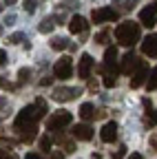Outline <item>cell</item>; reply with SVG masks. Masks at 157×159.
I'll return each instance as SVG.
<instances>
[{
	"instance_id": "16",
	"label": "cell",
	"mask_w": 157,
	"mask_h": 159,
	"mask_svg": "<svg viewBox=\"0 0 157 159\" xmlns=\"http://www.w3.org/2000/svg\"><path fill=\"white\" fill-rule=\"evenodd\" d=\"M49 44H51V49H55V51H62V49L71 47L67 38H51V42H49Z\"/></svg>"
},
{
	"instance_id": "1",
	"label": "cell",
	"mask_w": 157,
	"mask_h": 159,
	"mask_svg": "<svg viewBox=\"0 0 157 159\" xmlns=\"http://www.w3.org/2000/svg\"><path fill=\"white\" fill-rule=\"evenodd\" d=\"M40 111H38V106H25L20 113H18L16 117V128L20 130L22 139L25 142H31V139L35 137V124L38 119H40Z\"/></svg>"
},
{
	"instance_id": "10",
	"label": "cell",
	"mask_w": 157,
	"mask_h": 159,
	"mask_svg": "<svg viewBox=\"0 0 157 159\" xmlns=\"http://www.w3.org/2000/svg\"><path fill=\"white\" fill-rule=\"evenodd\" d=\"M142 53L148 57H157V33H150L142 42Z\"/></svg>"
},
{
	"instance_id": "7",
	"label": "cell",
	"mask_w": 157,
	"mask_h": 159,
	"mask_svg": "<svg viewBox=\"0 0 157 159\" xmlns=\"http://www.w3.org/2000/svg\"><path fill=\"white\" fill-rule=\"evenodd\" d=\"M140 22L144 27H148V29L157 25V5H148V7H144L140 11Z\"/></svg>"
},
{
	"instance_id": "19",
	"label": "cell",
	"mask_w": 157,
	"mask_h": 159,
	"mask_svg": "<svg viewBox=\"0 0 157 159\" xmlns=\"http://www.w3.org/2000/svg\"><path fill=\"white\" fill-rule=\"evenodd\" d=\"M9 44H20V42H27V35L22 33V31H18V33H13V35H9V40H7Z\"/></svg>"
},
{
	"instance_id": "9",
	"label": "cell",
	"mask_w": 157,
	"mask_h": 159,
	"mask_svg": "<svg viewBox=\"0 0 157 159\" xmlns=\"http://www.w3.org/2000/svg\"><path fill=\"white\" fill-rule=\"evenodd\" d=\"M91 69H93V57L89 53H84L80 57V64H77V75H80V80H86L91 75Z\"/></svg>"
},
{
	"instance_id": "15",
	"label": "cell",
	"mask_w": 157,
	"mask_h": 159,
	"mask_svg": "<svg viewBox=\"0 0 157 159\" xmlns=\"http://www.w3.org/2000/svg\"><path fill=\"white\" fill-rule=\"evenodd\" d=\"M80 117H82V119H86V122L95 117V108H93V104H91V102H84V104L80 106Z\"/></svg>"
},
{
	"instance_id": "11",
	"label": "cell",
	"mask_w": 157,
	"mask_h": 159,
	"mask_svg": "<svg viewBox=\"0 0 157 159\" xmlns=\"http://www.w3.org/2000/svg\"><path fill=\"white\" fill-rule=\"evenodd\" d=\"M100 137H102V142L113 144V142H115V137H117V124H115V122H106V124L102 126Z\"/></svg>"
},
{
	"instance_id": "28",
	"label": "cell",
	"mask_w": 157,
	"mask_h": 159,
	"mask_svg": "<svg viewBox=\"0 0 157 159\" xmlns=\"http://www.w3.org/2000/svg\"><path fill=\"white\" fill-rule=\"evenodd\" d=\"M124 155H126V146H120V148H117V152L113 155V159H122Z\"/></svg>"
},
{
	"instance_id": "13",
	"label": "cell",
	"mask_w": 157,
	"mask_h": 159,
	"mask_svg": "<svg viewBox=\"0 0 157 159\" xmlns=\"http://www.w3.org/2000/svg\"><path fill=\"white\" fill-rule=\"evenodd\" d=\"M137 64H140V60L133 55V51H128V53H124V57H122L120 71H122V73H131L133 69H137Z\"/></svg>"
},
{
	"instance_id": "39",
	"label": "cell",
	"mask_w": 157,
	"mask_h": 159,
	"mask_svg": "<svg viewBox=\"0 0 157 159\" xmlns=\"http://www.w3.org/2000/svg\"><path fill=\"white\" fill-rule=\"evenodd\" d=\"M0 11H2V7H0Z\"/></svg>"
},
{
	"instance_id": "6",
	"label": "cell",
	"mask_w": 157,
	"mask_h": 159,
	"mask_svg": "<svg viewBox=\"0 0 157 159\" xmlns=\"http://www.w3.org/2000/svg\"><path fill=\"white\" fill-rule=\"evenodd\" d=\"M148 75H150V73H148V64L144 62V60H140V64H137L135 73L131 75V77H133V80H131V86H133V89H140L144 82H148Z\"/></svg>"
},
{
	"instance_id": "27",
	"label": "cell",
	"mask_w": 157,
	"mask_h": 159,
	"mask_svg": "<svg viewBox=\"0 0 157 159\" xmlns=\"http://www.w3.org/2000/svg\"><path fill=\"white\" fill-rule=\"evenodd\" d=\"M9 62V55H7V51H2V49H0V66H5Z\"/></svg>"
},
{
	"instance_id": "31",
	"label": "cell",
	"mask_w": 157,
	"mask_h": 159,
	"mask_svg": "<svg viewBox=\"0 0 157 159\" xmlns=\"http://www.w3.org/2000/svg\"><path fill=\"white\" fill-rule=\"evenodd\" d=\"M40 84H42V86H51V84H53V77H42Z\"/></svg>"
},
{
	"instance_id": "4",
	"label": "cell",
	"mask_w": 157,
	"mask_h": 159,
	"mask_svg": "<svg viewBox=\"0 0 157 159\" xmlns=\"http://www.w3.org/2000/svg\"><path fill=\"white\" fill-rule=\"evenodd\" d=\"M91 20H93L95 25L113 22V20H117V11H115V9H111V7H97V9H93Z\"/></svg>"
},
{
	"instance_id": "5",
	"label": "cell",
	"mask_w": 157,
	"mask_h": 159,
	"mask_svg": "<svg viewBox=\"0 0 157 159\" xmlns=\"http://www.w3.org/2000/svg\"><path fill=\"white\" fill-rule=\"evenodd\" d=\"M73 122V117H71V113L69 111H58L49 122H47V128L49 130H58V128H64V126H69Z\"/></svg>"
},
{
	"instance_id": "23",
	"label": "cell",
	"mask_w": 157,
	"mask_h": 159,
	"mask_svg": "<svg viewBox=\"0 0 157 159\" xmlns=\"http://www.w3.org/2000/svg\"><path fill=\"white\" fill-rule=\"evenodd\" d=\"M40 148H42V152H49L51 150V139L49 137H42L40 139Z\"/></svg>"
},
{
	"instance_id": "38",
	"label": "cell",
	"mask_w": 157,
	"mask_h": 159,
	"mask_svg": "<svg viewBox=\"0 0 157 159\" xmlns=\"http://www.w3.org/2000/svg\"><path fill=\"white\" fill-rule=\"evenodd\" d=\"M0 35H2V25H0Z\"/></svg>"
},
{
	"instance_id": "17",
	"label": "cell",
	"mask_w": 157,
	"mask_h": 159,
	"mask_svg": "<svg viewBox=\"0 0 157 159\" xmlns=\"http://www.w3.org/2000/svg\"><path fill=\"white\" fill-rule=\"evenodd\" d=\"M53 22H55L53 18H44L42 22L38 25V31H40V33H51V31H53V27H55Z\"/></svg>"
},
{
	"instance_id": "25",
	"label": "cell",
	"mask_w": 157,
	"mask_h": 159,
	"mask_svg": "<svg viewBox=\"0 0 157 159\" xmlns=\"http://www.w3.org/2000/svg\"><path fill=\"white\" fill-rule=\"evenodd\" d=\"M0 89H7V91H13L16 86L9 82V80H5V77H0Z\"/></svg>"
},
{
	"instance_id": "21",
	"label": "cell",
	"mask_w": 157,
	"mask_h": 159,
	"mask_svg": "<svg viewBox=\"0 0 157 159\" xmlns=\"http://www.w3.org/2000/svg\"><path fill=\"white\" fill-rule=\"evenodd\" d=\"M144 122H146V126H148V128H153V126L157 124V111L146 113V119H144Z\"/></svg>"
},
{
	"instance_id": "37",
	"label": "cell",
	"mask_w": 157,
	"mask_h": 159,
	"mask_svg": "<svg viewBox=\"0 0 157 159\" xmlns=\"http://www.w3.org/2000/svg\"><path fill=\"white\" fill-rule=\"evenodd\" d=\"M5 2H7V5H13V2H16V0H5Z\"/></svg>"
},
{
	"instance_id": "20",
	"label": "cell",
	"mask_w": 157,
	"mask_h": 159,
	"mask_svg": "<svg viewBox=\"0 0 157 159\" xmlns=\"http://www.w3.org/2000/svg\"><path fill=\"white\" fill-rule=\"evenodd\" d=\"M29 77H31V69H20V71H18V82H20V84H27Z\"/></svg>"
},
{
	"instance_id": "2",
	"label": "cell",
	"mask_w": 157,
	"mask_h": 159,
	"mask_svg": "<svg viewBox=\"0 0 157 159\" xmlns=\"http://www.w3.org/2000/svg\"><path fill=\"white\" fill-rule=\"evenodd\" d=\"M140 35H142L140 25L133 22V20H126V22L117 25V29H115V40L122 47H133L135 42H140Z\"/></svg>"
},
{
	"instance_id": "30",
	"label": "cell",
	"mask_w": 157,
	"mask_h": 159,
	"mask_svg": "<svg viewBox=\"0 0 157 159\" xmlns=\"http://www.w3.org/2000/svg\"><path fill=\"white\" fill-rule=\"evenodd\" d=\"M13 22H16V16H13V13H9V16L5 18V25H13Z\"/></svg>"
},
{
	"instance_id": "14",
	"label": "cell",
	"mask_w": 157,
	"mask_h": 159,
	"mask_svg": "<svg viewBox=\"0 0 157 159\" xmlns=\"http://www.w3.org/2000/svg\"><path fill=\"white\" fill-rule=\"evenodd\" d=\"M86 29H89L86 18H82V16H73L71 18V22H69V31L71 33H84Z\"/></svg>"
},
{
	"instance_id": "33",
	"label": "cell",
	"mask_w": 157,
	"mask_h": 159,
	"mask_svg": "<svg viewBox=\"0 0 157 159\" xmlns=\"http://www.w3.org/2000/svg\"><path fill=\"white\" fill-rule=\"evenodd\" d=\"M25 159H40V157H38V155H35V152H29V155H27V157H25Z\"/></svg>"
},
{
	"instance_id": "35",
	"label": "cell",
	"mask_w": 157,
	"mask_h": 159,
	"mask_svg": "<svg viewBox=\"0 0 157 159\" xmlns=\"http://www.w3.org/2000/svg\"><path fill=\"white\" fill-rule=\"evenodd\" d=\"M128 159H142V155H140V152H133V155H131Z\"/></svg>"
},
{
	"instance_id": "22",
	"label": "cell",
	"mask_w": 157,
	"mask_h": 159,
	"mask_svg": "<svg viewBox=\"0 0 157 159\" xmlns=\"http://www.w3.org/2000/svg\"><path fill=\"white\" fill-rule=\"evenodd\" d=\"M35 106H38V111H40V115H47V102H44L42 97L35 99Z\"/></svg>"
},
{
	"instance_id": "29",
	"label": "cell",
	"mask_w": 157,
	"mask_h": 159,
	"mask_svg": "<svg viewBox=\"0 0 157 159\" xmlns=\"http://www.w3.org/2000/svg\"><path fill=\"white\" fill-rule=\"evenodd\" d=\"M0 159H16L13 155H9L7 150H2V148H0Z\"/></svg>"
},
{
	"instance_id": "34",
	"label": "cell",
	"mask_w": 157,
	"mask_h": 159,
	"mask_svg": "<svg viewBox=\"0 0 157 159\" xmlns=\"http://www.w3.org/2000/svg\"><path fill=\"white\" fill-rule=\"evenodd\" d=\"M51 159H62V152H53V155H51Z\"/></svg>"
},
{
	"instance_id": "32",
	"label": "cell",
	"mask_w": 157,
	"mask_h": 159,
	"mask_svg": "<svg viewBox=\"0 0 157 159\" xmlns=\"http://www.w3.org/2000/svg\"><path fill=\"white\" fill-rule=\"evenodd\" d=\"M135 2H137V0H126V2H124L126 7H124V9H133V5H135Z\"/></svg>"
},
{
	"instance_id": "24",
	"label": "cell",
	"mask_w": 157,
	"mask_h": 159,
	"mask_svg": "<svg viewBox=\"0 0 157 159\" xmlns=\"http://www.w3.org/2000/svg\"><path fill=\"white\" fill-rule=\"evenodd\" d=\"M35 7H38L35 0H27V2H25V11H27V13H33V11H35Z\"/></svg>"
},
{
	"instance_id": "3",
	"label": "cell",
	"mask_w": 157,
	"mask_h": 159,
	"mask_svg": "<svg viewBox=\"0 0 157 159\" xmlns=\"http://www.w3.org/2000/svg\"><path fill=\"white\" fill-rule=\"evenodd\" d=\"M53 75L60 77V80H69L73 75V60L71 57H60L53 64Z\"/></svg>"
},
{
	"instance_id": "8",
	"label": "cell",
	"mask_w": 157,
	"mask_h": 159,
	"mask_svg": "<svg viewBox=\"0 0 157 159\" xmlns=\"http://www.w3.org/2000/svg\"><path fill=\"white\" fill-rule=\"evenodd\" d=\"M75 95H80V89H71V86H60V89H55L53 91V99L55 102H71V99Z\"/></svg>"
},
{
	"instance_id": "36",
	"label": "cell",
	"mask_w": 157,
	"mask_h": 159,
	"mask_svg": "<svg viewBox=\"0 0 157 159\" xmlns=\"http://www.w3.org/2000/svg\"><path fill=\"white\" fill-rule=\"evenodd\" d=\"M2 106H7V99H2V97H0V108H2Z\"/></svg>"
},
{
	"instance_id": "26",
	"label": "cell",
	"mask_w": 157,
	"mask_h": 159,
	"mask_svg": "<svg viewBox=\"0 0 157 159\" xmlns=\"http://www.w3.org/2000/svg\"><path fill=\"white\" fill-rule=\"evenodd\" d=\"M106 40H109V31H102L95 35V42H106Z\"/></svg>"
},
{
	"instance_id": "18",
	"label": "cell",
	"mask_w": 157,
	"mask_h": 159,
	"mask_svg": "<svg viewBox=\"0 0 157 159\" xmlns=\"http://www.w3.org/2000/svg\"><path fill=\"white\" fill-rule=\"evenodd\" d=\"M146 89L148 91H155L157 89V66L150 71V75H148V82H146Z\"/></svg>"
},
{
	"instance_id": "12",
	"label": "cell",
	"mask_w": 157,
	"mask_h": 159,
	"mask_svg": "<svg viewBox=\"0 0 157 159\" xmlns=\"http://www.w3.org/2000/svg\"><path fill=\"white\" fill-rule=\"evenodd\" d=\"M71 133H73L75 139H80V142H89V139L93 137V128L89 124H77V126H73Z\"/></svg>"
}]
</instances>
